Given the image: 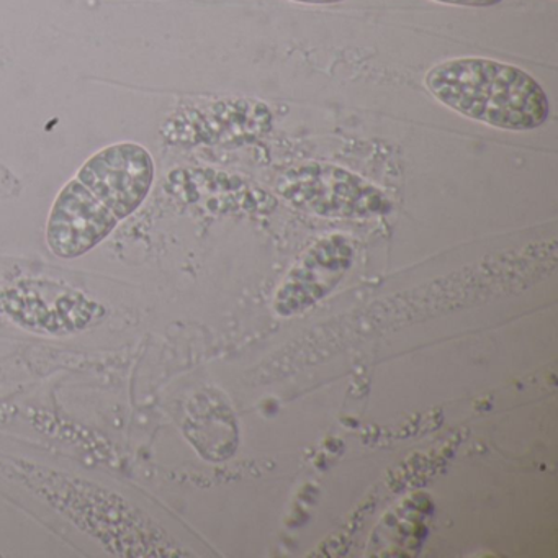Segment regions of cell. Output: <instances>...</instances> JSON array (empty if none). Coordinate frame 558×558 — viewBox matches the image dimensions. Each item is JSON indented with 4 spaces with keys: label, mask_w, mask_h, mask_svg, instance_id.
Returning a JSON list of instances; mask_svg holds the SVG:
<instances>
[{
    "label": "cell",
    "mask_w": 558,
    "mask_h": 558,
    "mask_svg": "<svg viewBox=\"0 0 558 558\" xmlns=\"http://www.w3.org/2000/svg\"><path fill=\"white\" fill-rule=\"evenodd\" d=\"M424 84L453 112L506 132H531L550 113L547 94L531 74L486 58L444 61Z\"/></svg>",
    "instance_id": "cell-1"
},
{
    "label": "cell",
    "mask_w": 558,
    "mask_h": 558,
    "mask_svg": "<svg viewBox=\"0 0 558 558\" xmlns=\"http://www.w3.org/2000/svg\"><path fill=\"white\" fill-rule=\"evenodd\" d=\"M277 191L296 208L319 217L371 218L388 210L387 198L371 182L318 162L290 169Z\"/></svg>",
    "instance_id": "cell-2"
},
{
    "label": "cell",
    "mask_w": 558,
    "mask_h": 558,
    "mask_svg": "<svg viewBox=\"0 0 558 558\" xmlns=\"http://www.w3.org/2000/svg\"><path fill=\"white\" fill-rule=\"evenodd\" d=\"M76 179L122 221L148 198L155 182V161L138 143H117L90 156Z\"/></svg>",
    "instance_id": "cell-3"
},
{
    "label": "cell",
    "mask_w": 558,
    "mask_h": 558,
    "mask_svg": "<svg viewBox=\"0 0 558 558\" xmlns=\"http://www.w3.org/2000/svg\"><path fill=\"white\" fill-rule=\"evenodd\" d=\"M119 218L77 179L68 182L47 221V244L61 259H77L99 246L119 227Z\"/></svg>",
    "instance_id": "cell-4"
},
{
    "label": "cell",
    "mask_w": 558,
    "mask_h": 558,
    "mask_svg": "<svg viewBox=\"0 0 558 558\" xmlns=\"http://www.w3.org/2000/svg\"><path fill=\"white\" fill-rule=\"evenodd\" d=\"M352 259L354 247L348 238L335 234L319 241L290 270L277 293V310L290 315L318 302L341 282Z\"/></svg>",
    "instance_id": "cell-5"
},
{
    "label": "cell",
    "mask_w": 558,
    "mask_h": 558,
    "mask_svg": "<svg viewBox=\"0 0 558 558\" xmlns=\"http://www.w3.org/2000/svg\"><path fill=\"white\" fill-rule=\"evenodd\" d=\"M439 4L459 5V8H493L501 4L502 0H434Z\"/></svg>",
    "instance_id": "cell-6"
},
{
    "label": "cell",
    "mask_w": 558,
    "mask_h": 558,
    "mask_svg": "<svg viewBox=\"0 0 558 558\" xmlns=\"http://www.w3.org/2000/svg\"><path fill=\"white\" fill-rule=\"evenodd\" d=\"M293 2H300V4L329 5L339 4V2H344V0H293Z\"/></svg>",
    "instance_id": "cell-7"
}]
</instances>
